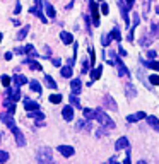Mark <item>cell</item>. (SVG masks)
I'll return each mask as SVG.
<instances>
[{
    "label": "cell",
    "instance_id": "6da1fadb",
    "mask_svg": "<svg viewBox=\"0 0 159 164\" xmlns=\"http://www.w3.org/2000/svg\"><path fill=\"white\" fill-rule=\"evenodd\" d=\"M36 161L38 163H53V150L50 147H40L36 150Z\"/></svg>",
    "mask_w": 159,
    "mask_h": 164
},
{
    "label": "cell",
    "instance_id": "7a4b0ae2",
    "mask_svg": "<svg viewBox=\"0 0 159 164\" xmlns=\"http://www.w3.org/2000/svg\"><path fill=\"white\" fill-rule=\"evenodd\" d=\"M94 120H97V122L101 123L103 127H106V128H115V127H117L115 122H113L104 111H101V109H96V111H94Z\"/></svg>",
    "mask_w": 159,
    "mask_h": 164
},
{
    "label": "cell",
    "instance_id": "3957f363",
    "mask_svg": "<svg viewBox=\"0 0 159 164\" xmlns=\"http://www.w3.org/2000/svg\"><path fill=\"white\" fill-rule=\"evenodd\" d=\"M89 7H91V15H92V24L94 26H99V9H97V4L94 0H89Z\"/></svg>",
    "mask_w": 159,
    "mask_h": 164
},
{
    "label": "cell",
    "instance_id": "277c9868",
    "mask_svg": "<svg viewBox=\"0 0 159 164\" xmlns=\"http://www.w3.org/2000/svg\"><path fill=\"white\" fill-rule=\"evenodd\" d=\"M10 130H12V133H14V137H15V142H17V145H19V147H24V145H26L24 133H22L21 130L17 128V125H15L14 128H10Z\"/></svg>",
    "mask_w": 159,
    "mask_h": 164
},
{
    "label": "cell",
    "instance_id": "5b68a950",
    "mask_svg": "<svg viewBox=\"0 0 159 164\" xmlns=\"http://www.w3.org/2000/svg\"><path fill=\"white\" fill-rule=\"evenodd\" d=\"M0 120H2V122L5 123V125H7L9 128H14L15 127V122H14V118H12V115H10V113H0Z\"/></svg>",
    "mask_w": 159,
    "mask_h": 164
},
{
    "label": "cell",
    "instance_id": "8992f818",
    "mask_svg": "<svg viewBox=\"0 0 159 164\" xmlns=\"http://www.w3.org/2000/svg\"><path fill=\"white\" fill-rule=\"evenodd\" d=\"M56 150H58L63 157H70V156H74V152H75L74 147H70V145H58Z\"/></svg>",
    "mask_w": 159,
    "mask_h": 164
},
{
    "label": "cell",
    "instance_id": "52a82bcc",
    "mask_svg": "<svg viewBox=\"0 0 159 164\" xmlns=\"http://www.w3.org/2000/svg\"><path fill=\"white\" fill-rule=\"evenodd\" d=\"M92 125H91V120L84 118V120H79L77 122V130H84V132H91Z\"/></svg>",
    "mask_w": 159,
    "mask_h": 164
},
{
    "label": "cell",
    "instance_id": "ba28073f",
    "mask_svg": "<svg viewBox=\"0 0 159 164\" xmlns=\"http://www.w3.org/2000/svg\"><path fill=\"white\" fill-rule=\"evenodd\" d=\"M103 104L106 106L108 109H111V111H117L118 106H117V102H115V99L111 97V96H104V99H103Z\"/></svg>",
    "mask_w": 159,
    "mask_h": 164
},
{
    "label": "cell",
    "instance_id": "9c48e42d",
    "mask_svg": "<svg viewBox=\"0 0 159 164\" xmlns=\"http://www.w3.org/2000/svg\"><path fill=\"white\" fill-rule=\"evenodd\" d=\"M115 62H117V65H118V74L122 75V77H123V75H125V77H128V75H130V72H128V68L123 65L122 58H120V56H117V60H115Z\"/></svg>",
    "mask_w": 159,
    "mask_h": 164
},
{
    "label": "cell",
    "instance_id": "30bf717a",
    "mask_svg": "<svg viewBox=\"0 0 159 164\" xmlns=\"http://www.w3.org/2000/svg\"><path fill=\"white\" fill-rule=\"evenodd\" d=\"M144 118H145V113H144V111H137V113H133V115H128V116H127V122H128V123H135V122L144 120Z\"/></svg>",
    "mask_w": 159,
    "mask_h": 164
},
{
    "label": "cell",
    "instance_id": "8fae6325",
    "mask_svg": "<svg viewBox=\"0 0 159 164\" xmlns=\"http://www.w3.org/2000/svg\"><path fill=\"white\" fill-rule=\"evenodd\" d=\"M12 82H14V86H24V84H28V77L26 75H21V74H14L12 77Z\"/></svg>",
    "mask_w": 159,
    "mask_h": 164
},
{
    "label": "cell",
    "instance_id": "7c38bea8",
    "mask_svg": "<svg viewBox=\"0 0 159 164\" xmlns=\"http://www.w3.org/2000/svg\"><path fill=\"white\" fill-rule=\"evenodd\" d=\"M62 116L67 120V122H70L72 118H74V108L70 106V104H67V106H63L62 109Z\"/></svg>",
    "mask_w": 159,
    "mask_h": 164
},
{
    "label": "cell",
    "instance_id": "4fadbf2b",
    "mask_svg": "<svg viewBox=\"0 0 159 164\" xmlns=\"http://www.w3.org/2000/svg\"><path fill=\"white\" fill-rule=\"evenodd\" d=\"M24 109H26V111H33V109H40V102L33 101V99H24Z\"/></svg>",
    "mask_w": 159,
    "mask_h": 164
},
{
    "label": "cell",
    "instance_id": "5bb4252c",
    "mask_svg": "<svg viewBox=\"0 0 159 164\" xmlns=\"http://www.w3.org/2000/svg\"><path fill=\"white\" fill-rule=\"evenodd\" d=\"M24 53L28 55V56H31V58H38V56H40V53L36 51V48L33 46V45H29V43L24 46Z\"/></svg>",
    "mask_w": 159,
    "mask_h": 164
},
{
    "label": "cell",
    "instance_id": "9a60e30c",
    "mask_svg": "<svg viewBox=\"0 0 159 164\" xmlns=\"http://www.w3.org/2000/svg\"><path fill=\"white\" fill-rule=\"evenodd\" d=\"M70 89H72L74 94H79V92L82 91V84H81V81H79V79H72V81H70Z\"/></svg>",
    "mask_w": 159,
    "mask_h": 164
},
{
    "label": "cell",
    "instance_id": "2e32d148",
    "mask_svg": "<svg viewBox=\"0 0 159 164\" xmlns=\"http://www.w3.org/2000/svg\"><path fill=\"white\" fill-rule=\"evenodd\" d=\"M28 116H29V118H34L36 122H41V120H45V113H43V111H40V109L28 111Z\"/></svg>",
    "mask_w": 159,
    "mask_h": 164
},
{
    "label": "cell",
    "instance_id": "e0dca14e",
    "mask_svg": "<svg viewBox=\"0 0 159 164\" xmlns=\"http://www.w3.org/2000/svg\"><path fill=\"white\" fill-rule=\"evenodd\" d=\"M125 94H127V97H135L137 96V89L133 87V84H130V82L125 84Z\"/></svg>",
    "mask_w": 159,
    "mask_h": 164
},
{
    "label": "cell",
    "instance_id": "ac0fdd59",
    "mask_svg": "<svg viewBox=\"0 0 159 164\" xmlns=\"http://www.w3.org/2000/svg\"><path fill=\"white\" fill-rule=\"evenodd\" d=\"M127 147H128V138L127 137H120L117 140V144H115V149L122 150V149H127Z\"/></svg>",
    "mask_w": 159,
    "mask_h": 164
},
{
    "label": "cell",
    "instance_id": "d6986e66",
    "mask_svg": "<svg viewBox=\"0 0 159 164\" xmlns=\"http://www.w3.org/2000/svg\"><path fill=\"white\" fill-rule=\"evenodd\" d=\"M60 40L63 41V45H72L74 43V36L70 33H67V31H62L60 33Z\"/></svg>",
    "mask_w": 159,
    "mask_h": 164
},
{
    "label": "cell",
    "instance_id": "ffe728a7",
    "mask_svg": "<svg viewBox=\"0 0 159 164\" xmlns=\"http://www.w3.org/2000/svg\"><path fill=\"white\" fill-rule=\"evenodd\" d=\"M22 62H24L26 65H29V68H31V70H43V68H41V65H40L38 62H34L33 58H24Z\"/></svg>",
    "mask_w": 159,
    "mask_h": 164
},
{
    "label": "cell",
    "instance_id": "44dd1931",
    "mask_svg": "<svg viewBox=\"0 0 159 164\" xmlns=\"http://www.w3.org/2000/svg\"><path fill=\"white\" fill-rule=\"evenodd\" d=\"M145 118H147V123H149V125H151L152 128L156 130V132H159V120L158 118H156V116H145Z\"/></svg>",
    "mask_w": 159,
    "mask_h": 164
},
{
    "label": "cell",
    "instance_id": "7402d4cb",
    "mask_svg": "<svg viewBox=\"0 0 159 164\" xmlns=\"http://www.w3.org/2000/svg\"><path fill=\"white\" fill-rule=\"evenodd\" d=\"M101 70H103L101 65H97V67L92 68V70H91V81H97V79L101 77Z\"/></svg>",
    "mask_w": 159,
    "mask_h": 164
},
{
    "label": "cell",
    "instance_id": "603a6c76",
    "mask_svg": "<svg viewBox=\"0 0 159 164\" xmlns=\"http://www.w3.org/2000/svg\"><path fill=\"white\" fill-rule=\"evenodd\" d=\"M69 101H70V104L72 106H75V108H79V109H82V104H81V101H79V97H77V94H72L69 96Z\"/></svg>",
    "mask_w": 159,
    "mask_h": 164
},
{
    "label": "cell",
    "instance_id": "cb8c5ba5",
    "mask_svg": "<svg viewBox=\"0 0 159 164\" xmlns=\"http://www.w3.org/2000/svg\"><path fill=\"white\" fill-rule=\"evenodd\" d=\"M29 87L33 89V91H36V92H40V94H41V92H43V87H41V84H40V82H38V81H34V79H33V81H29Z\"/></svg>",
    "mask_w": 159,
    "mask_h": 164
},
{
    "label": "cell",
    "instance_id": "d4e9b609",
    "mask_svg": "<svg viewBox=\"0 0 159 164\" xmlns=\"http://www.w3.org/2000/svg\"><path fill=\"white\" fill-rule=\"evenodd\" d=\"M45 82H46V86H48L50 89H56V86H58L51 75H45Z\"/></svg>",
    "mask_w": 159,
    "mask_h": 164
},
{
    "label": "cell",
    "instance_id": "484cf974",
    "mask_svg": "<svg viewBox=\"0 0 159 164\" xmlns=\"http://www.w3.org/2000/svg\"><path fill=\"white\" fill-rule=\"evenodd\" d=\"M28 33H29V24H26V26H24V27L21 29V31L17 33V40L22 41L24 38H26V36H28Z\"/></svg>",
    "mask_w": 159,
    "mask_h": 164
},
{
    "label": "cell",
    "instance_id": "4316f807",
    "mask_svg": "<svg viewBox=\"0 0 159 164\" xmlns=\"http://www.w3.org/2000/svg\"><path fill=\"white\" fill-rule=\"evenodd\" d=\"M43 4H45V7H46V14H48L50 17H53V19H55V9H53V5H51V4H50V2H43Z\"/></svg>",
    "mask_w": 159,
    "mask_h": 164
},
{
    "label": "cell",
    "instance_id": "83f0119b",
    "mask_svg": "<svg viewBox=\"0 0 159 164\" xmlns=\"http://www.w3.org/2000/svg\"><path fill=\"white\" fill-rule=\"evenodd\" d=\"M111 38H113V40H117L118 43H120V41H122V33H120V29H118V27H115V29H111Z\"/></svg>",
    "mask_w": 159,
    "mask_h": 164
},
{
    "label": "cell",
    "instance_id": "f1b7e54d",
    "mask_svg": "<svg viewBox=\"0 0 159 164\" xmlns=\"http://www.w3.org/2000/svg\"><path fill=\"white\" fill-rule=\"evenodd\" d=\"M111 40H113V38H111V34L110 33H104L103 38H101V45H103V46H108V45L111 43Z\"/></svg>",
    "mask_w": 159,
    "mask_h": 164
},
{
    "label": "cell",
    "instance_id": "f546056e",
    "mask_svg": "<svg viewBox=\"0 0 159 164\" xmlns=\"http://www.w3.org/2000/svg\"><path fill=\"white\" fill-rule=\"evenodd\" d=\"M82 115H84V118H87V120H94V111L89 109V108H84L82 109Z\"/></svg>",
    "mask_w": 159,
    "mask_h": 164
},
{
    "label": "cell",
    "instance_id": "4dcf8cb0",
    "mask_svg": "<svg viewBox=\"0 0 159 164\" xmlns=\"http://www.w3.org/2000/svg\"><path fill=\"white\" fill-rule=\"evenodd\" d=\"M60 74H62V77H65V79H67V77H72V67H70V65L63 67Z\"/></svg>",
    "mask_w": 159,
    "mask_h": 164
},
{
    "label": "cell",
    "instance_id": "1f68e13d",
    "mask_svg": "<svg viewBox=\"0 0 159 164\" xmlns=\"http://www.w3.org/2000/svg\"><path fill=\"white\" fill-rule=\"evenodd\" d=\"M62 94H51L50 96V102H53V104H58V102H62Z\"/></svg>",
    "mask_w": 159,
    "mask_h": 164
},
{
    "label": "cell",
    "instance_id": "d6a6232c",
    "mask_svg": "<svg viewBox=\"0 0 159 164\" xmlns=\"http://www.w3.org/2000/svg\"><path fill=\"white\" fill-rule=\"evenodd\" d=\"M145 65L151 68V70H159V62H154V60H149L145 62Z\"/></svg>",
    "mask_w": 159,
    "mask_h": 164
},
{
    "label": "cell",
    "instance_id": "836d02e7",
    "mask_svg": "<svg viewBox=\"0 0 159 164\" xmlns=\"http://www.w3.org/2000/svg\"><path fill=\"white\" fill-rule=\"evenodd\" d=\"M151 43H152V38L149 40V36H144V38H140V41H138V45H140V46H149Z\"/></svg>",
    "mask_w": 159,
    "mask_h": 164
},
{
    "label": "cell",
    "instance_id": "e575fe53",
    "mask_svg": "<svg viewBox=\"0 0 159 164\" xmlns=\"http://www.w3.org/2000/svg\"><path fill=\"white\" fill-rule=\"evenodd\" d=\"M0 81H2V86H4V87H9V86H10V82H12V79H10L9 75H2V79H0Z\"/></svg>",
    "mask_w": 159,
    "mask_h": 164
},
{
    "label": "cell",
    "instance_id": "d590c367",
    "mask_svg": "<svg viewBox=\"0 0 159 164\" xmlns=\"http://www.w3.org/2000/svg\"><path fill=\"white\" fill-rule=\"evenodd\" d=\"M149 82H151L152 86H159V75H158V74L149 75Z\"/></svg>",
    "mask_w": 159,
    "mask_h": 164
},
{
    "label": "cell",
    "instance_id": "8d00e7d4",
    "mask_svg": "<svg viewBox=\"0 0 159 164\" xmlns=\"http://www.w3.org/2000/svg\"><path fill=\"white\" fill-rule=\"evenodd\" d=\"M151 34L154 36V34H159V24L158 22H152L151 24Z\"/></svg>",
    "mask_w": 159,
    "mask_h": 164
},
{
    "label": "cell",
    "instance_id": "74e56055",
    "mask_svg": "<svg viewBox=\"0 0 159 164\" xmlns=\"http://www.w3.org/2000/svg\"><path fill=\"white\" fill-rule=\"evenodd\" d=\"M5 161H9V152L0 150V163H5Z\"/></svg>",
    "mask_w": 159,
    "mask_h": 164
},
{
    "label": "cell",
    "instance_id": "f35d334b",
    "mask_svg": "<svg viewBox=\"0 0 159 164\" xmlns=\"http://www.w3.org/2000/svg\"><path fill=\"white\" fill-rule=\"evenodd\" d=\"M82 74H87L89 72V63H87V60H84L82 62V70H81Z\"/></svg>",
    "mask_w": 159,
    "mask_h": 164
},
{
    "label": "cell",
    "instance_id": "ab89813d",
    "mask_svg": "<svg viewBox=\"0 0 159 164\" xmlns=\"http://www.w3.org/2000/svg\"><path fill=\"white\" fill-rule=\"evenodd\" d=\"M101 12H103V15H108V14H110V7H108V4H103V7H101Z\"/></svg>",
    "mask_w": 159,
    "mask_h": 164
},
{
    "label": "cell",
    "instance_id": "60d3db41",
    "mask_svg": "<svg viewBox=\"0 0 159 164\" xmlns=\"http://www.w3.org/2000/svg\"><path fill=\"white\" fill-rule=\"evenodd\" d=\"M122 2H125V7H127V9H132L133 4H135V0H122Z\"/></svg>",
    "mask_w": 159,
    "mask_h": 164
},
{
    "label": "cell",
    "instance_id": "b9f144b4",
    "mask_svg": "<svg viewBox=\"0 0 159 164\" xmlns=\"http://www.w3.org/2000/svg\"><path fill=\"white\" fill-rule=\"evenodd\" d=\"M82 17H84V20H86V29H87V33H91V24H89V17H87V15H84V14H82Z\"/></svg>",
    "mask_w": 159,
    "mask_h": 164
},
{
    "label": "cell",
    "instance_id": "7bdbcfd3",
    "mask_svg": "<svg viewBox=\"0 0 159 164\" xmlns=\"http://www.w3.org/2000/svg\"><path fill=\"white\" fill-rule=\"evenodd\" d=\"M89 53H91V63L96 65V56H94V50L92 48H89Z\"/></svg>",
    "mask_w": 159,
    "mask_h": 164
},
{
    "label": "cell",
    "instance_id": "ee69618b",
    "mask_svg": "<svg viewBox=\"0 0 159 164\" xmlns=\"http://www.w3.org/2000/svg\"><path fill=\"white\" fill-rule=\"evenodd\" d=\"M147 58H149V60H154V58H156V51H154V50H149V51H147Z\"/></svg>",
    "mask_w": 159,
    "mask_h": 164
},
{
    "label": "cell",
    "instance_id": "f6af8a7d",
    "mask_svg": "<svg viewBox=\"0 0 159 164\" xmlns=\"http://www.w3.org/2000/svg\"><path fill=\"white\" fill-rule=\"evenodd\" d=\"M138 22H140V17H138L137 14H135V15H133V26H132V27H137V26H138Z\"/></svg>",
    "mask_w": 159,
    "mask_h": 164
},
{
    "label": "cell",
    "instance_id": "bcb514c9",
    "mask_svg": "<svg viewBox=\"0 0 159 164\" xmlns=\"http://www.w3.org/2000/svg\"><path fill=\"white\" fill-rule=\"evenodd\" d=\"M21 12V2H15V7H14V14H19Z\"/></svg>",
    "mask_w": 159,
    "mask_h": 164
},
{
    "label": "cell",
    "instance_id": "7dc6e473",
    "mask_svg": "<svg viewBox=\"0 0 159 164\" xmlns=\"http://www.w3.org/2000/svg\"><path fill=\"white\" fill-rule=\"evenodd\" d=\"M51 63H53L55 67H60V63H62V60H60V58H51Z\"/></svg>",
    "mask_w": 159,
    "mask_h": 164
},
{
    "label": "cell",
    "instance_id": "c3c4849f",
    "mask_svg": "<svg viewBox=\"0 0 159 164\" xmlns=\"http://www.w3.org/2000/svg\"><path fill=\"white\" fill-rule=\"evenodd\" d=\"M118 53H120V56H127V51L123 50V46H120V48H118Z\"/></svg>",
    "mask_w": 159,
    "mask_h": 164
},
{
    "label": "cell",
    "instance_id": "681fc988",
    "mask_svg": "<svg viewBox=\"0 0 159 164\" xmlns=\"http://www.w3.org/2000/svg\"><path fill=\"white\" fill-rule=\"evenodd\" d=\"M74 62H75V58H74V56H72V58H67V65H70V67H72V65H74Z\"/></svg>",
    "mask_w": 159,
    "mask_h": 164
},
{
    "label": "cell",
    "instance_id": "f907efd6",
    "mask_svg": "<svg viewBox=\"0 0 159 164\" xmlns=\"http://www.w3.org/2000/svg\"><path fill=\"white\" fill-rule=\"evenodd\" d=\"M101 135H106V130H97V132H96V137H101Z\"/></svg>",
    "mask_w": 159,
    "mask_h": 164
},
{
    "label": "cell",
    "instance_id": "816d5d0a",
    "mask_svg": "<svg viewBox=\"0 0 159 164\" xmlns=\"http://www.w3.org/2000/svg\"><path fill=\"white\" fill-rule=\"evenodd\" d=\"M14 53H17V55L24 53V48H15V50H14Z\"/></svg>",
    "mask_w": 159,
    "mask_h": 164
},
{
    "label": "cell",
    "instance_id": "f5cc1de1",
    "mask_svg": "<svg viewBox=\"0 0 159 164\" xmlns=\"http://www.w3.org/2000/svg\"><path fill=\"white\" fill-rule=\"evenodd\" d=\"M10 58H12V53H10V51H9V53H5V60H10Z\"/></svg>",
    "mask_w": 159,
    "mask_h": 164
},
{
    "label": "cell",
    "instance_id": "db71d44e",
    "mask_svg": "<svg viewBox=\"0 0 159 164\" xmlns=\"http://www.w3.org/2000/svg\"><path fill=\"white\" fill-rule=\"evenodd\" d=\"M2 38H4V36H2V33H0V41H2Z\"/></svg>",
    "mask_w": 159,
    "mask_h": 164
},
{
    "label": "cell",
    "instance_id": "11a10c76",
    "mask_svg": "<svg viewBox=\"0 0 159 164\" xmlns=\"http://www.w3.org/2000/svg\"><path fill=\"white\" fill-rule=\"evenodd\" d=\"M99 2H103V0H99Z\"/></svg>",
    "mask_w": 159,
    "mask_h": 164
}]
</instances>
